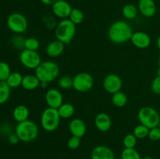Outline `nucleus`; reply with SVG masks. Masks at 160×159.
Returning a JSON list of instances; mask_svg holds the SVG:
<instances>
[{
	"label": "nucleus",
	"instance_id": "2",
	"mask_svg": "<svg viewBox=\"0 0 160 159\" xmlns=\"http://www.w3.org/2000/svg\"><path fill=\"white\" fill-rule=\"evenodd\" d=\"M38 126L31 120L18 123L15 129V133L19 137L20 141L30 143L35 140L38 136Z\"/></svg>",
	"mask_w": 160,
	"mask_h": 159
},
{
	"label": "nucleus",
	"instance_id": "6",
	"mask_svg": "<svg viewBox=\"0 0 160 159\" xmlns=\"http://www.w3.org/2000/svg\"><path fill=\"white\" fill-rule=\"evenodd\" d=\"M138 118L141 124L147 126L148 129L158 127L160 123L159 112L149 106H145L140 108L138 113Z\"/></svg>",
	"mask_w": 160,
	"mask_h": 159
},
{
	"label": "nucleus",
	"instance_id": "3",
	"mask_svg": "<svg viewBox=\"0 0 160 159\" xmlns=\"http://www.w3.org/2000/svg\"><path fill=\"white\" fill-rule=\"evenodd\" d=\"M59 67L57 63L52 61H44L35 70V75L40 82L51 83L58 77Z\"/></svg>",
	"mask_w": 160,
	"mask_h": 159
},
{
	"label": "nucleus",
	"instance_id": "33",
	"mask_svg": "<svg viewBox=\"0 0 160 159\" xmlns=\"http://www.w3.org/2000/svg\"><path fill=\"white\" fill-rule=\"evenodd\" d=\"M25 39L20 35H15L12 38V45L17 49H24Z\"/></svg>",
	"mask_w": 160,
	"mask_h": 159
},
{
	"label": "nucleus",
	"instance_id": "22",
	"mask_svg": "<svg viewBox=\"0 0 160 159\" xmlns=\"http://www.w3.org/2000/svg\"><path fill=\"white\" fill-rule=\"evenodd\" d=\"M23 77V76H22L21 73H20L19 72H12L6 82L10 87V88H17V87L21 86Z\"/></svg>",
	"mask_w": 160,
	"mask_h": 159
},
{
	"label": "nucleus",
	"instance_id": "8",
	"mask_svg": "<svg viewBox=\"0 0 160 159\" xmlns=\"http://www.w3.org/2000/svg\"><path fill=\"white\" fill-rule=\"evenodd\" d=\"M93 85L94 78L88 73H78L73 78V88L80 93L88 92L93 87Z\"/></svg>",
	"mask_w": 160,
	"mask_h": 159
},
{
	"label": "nucleus",
	"instance_id": "36",
	"mask_svg": "<svg viewBox=\"0 0 160 159\" xmlns=\"http://www.w3.org/2000/svg\"><path fill=\"white\" fill-rule=\"evenodd\" d=\"M151 89L153 93L160 95V76H157L153 79L151 84Z\"/></svg>",
	"mask_w": 160,
	"mask_h": 159
},
{
	"label": "nucleus",
	"instance_id": "17",
	"mask_svg": "<svg viewBox=\"0 0 160 159\" xmlns=\"http://www.w3.org/2000/svg\"><path fill=\"white\" fill-rule=\"evenodd\" d=\"M95 125L97 129L101 132H107L112 126V120L108 114L101 112L95 117Z\"/></svg>",
	"mask_w": 160,
	"mask_h": 159
},
{
	"label": "nucleus",
	"instance_id": "34",
	"mask_svg": "<svg viewBox=\"0 0 160 159\" xmlns=\"http://www.w3.org/2000/svg\"><path fill=\"white\" fill-rule=\"evenodd\" d=\"M81 143V138L75 136H72L67 141V146L70 150H76L80 147Z\"/></svg>",
	"mask_w": 160,
	"mask_h": 159
},
{
	"label": "nucleus",
	"instance_id": "31",
	"mask_svg": "<svg viewBox=\"0 0 160 159\" xmlns=\"http://www.w3.org/2000/svg\"><path fill=\"white\" fill-rule=\"evenodd\" d=\"M59 87L63 90H68L73 87V78L70 76H62L58 80Z\"/></svg>",
	"mask_w": 160,
	"mask_h": 159
},
{
	"label": "nucleus",
	"instance_id": "39",
	"mask_svg": "<svg viewBox=\"0 0 160 159\" xmlns=\"http://www.w3.org/2000/svg\"><path fill=\"white\" fill-rule=\"evenodd\" d=\"M156 45H157V48H159V50L160 51V36L158 37L157 41H156Z\"/></svg>",
	"mask_w": 160,
	"mask_h": 159
},
{
	"label": "nucleus",
	"instance_id": "26",
	"mask_svg": "<svg viewBox=\"0 0 160 159\" xmlns=\"http://www.w3.org/2000/svg\"><path fill=\"white\" fill-rule=\"evenodd\" d=\"M84 19V16L82 11L81 9H78V8H73L70 14V17H69V20L72 23H74L75 25H78L82 23Z\"/></svg>",
	"mask_w": 160,
	"mask_h": 159
},
{
	"label": "nucleus",
	"instance_id": "28",
	"mask_svg": "<svg viewBox=\"0 0 160 159\" xmlns=\"http://www.w3.org/2000/svg\"><path fill=\"white\" fill-rule=\"evenodd\" d=\"M149 130L150 129H148L147 126L140 124L134 128L133 134L137 137V139H145L148 137Z\"/></svg>",
	"mask_w": 160,
	"mask_h": 159
},
{
	"label": "nucleus",
	"instance_id": "23",
	"mask_svg": "<svg viewBox=\"0 0 160 159\" xmlns=\"http://www.w3.org/2000/svg\"><path fill=\"white\" fill-rule=\"evenodd\" d=\"M138 13V9L133 4H127L122 9V14L128 20H134Z\"/></svg>",
	"mask_w": 160,
	"mask_h": 159
},
{
	"label": "nucleus",
	"instance_id": "37",
	"mask_svg": "<svg viewBox=\"0 0 160 159\" xmlns=\"http://www.w3.org/2000/svg\"><path fill=\"white\" fill-rule=\"evenodd\" d=\"M8 140H9V142L11 144H17L20 141V139H19V137H17V135L16 133L9 135Z\"/></svg>",
	"mask_w": 160,
	"mask_h": 159
},
{
	"label": "nucleus",
	"instance_id": "27",
	"mask_svg": "<svg viewBox=\"0 0 160 159\" xmlns=\"http://www.w3.org/2000/svg\"><path fill=\"white\" fill-rule=\"evenodd\" d=\"M121 159H142V157L134 148H124L121 153Z\"/></svg>",
	"mask_w": 160,
	"mask_h": 159
},
{
	"label": "nucleus",
	"instance_id": "1",
	"mask_svg": "<svg viewBox=\"0 0 160 159\" xmlns=\"http://www.w3.org/2000/svg\"><path fill=\"white\" fill-rule=\"evenodd\" d=\"M133 31L131 25L123 20H117L110 25L108 31V37L111 42L117 45L126 43L132 37Z\"/></svg>",
	"mask_w": 160,
	"mask_h": 159
},
{
	"label": "nucleus",
	"instance_id": "35",
	"mask_svg": "<svg viewBox=\"0 0 160 159\" xmlns=\"http://www.w3.org/2000/svg\"><path fill=\"white\" fill-rule=\"evenodd\" d=\"M148 138L152 141H158L160 140V129L159 127H155L150 129L149 133L148 136Z\"/></svg>",
	"mask_w": 160,
	"mask_h": 159
},
{
	"label": "nucleus",
	"instance_id": "9",
	"mask_svg": "<svg viewBox=\"0 0 160 159\" xmlns=\"http://www.w3.org/2000/svg\"><path fill=\"white\" fill-rule=\"evenodd\" d=\"M19 59L22 65L29 70H36L42 63V59L37 51H31L28 49L22 50Z\"/></svg>",
	"mask_w": 160,
	"mask_h": 159
},
{
	"label": "nucleus",
	"instance_id": "30",
	"mask_svg": "<svg viewBox=\"0 0 160 159\" xmlns=\"http://www.w3.org/2000/svg\"><path fill=\"white\" fill-rule=\"evenodd\" d=\"M40 46L39 41L35 37H28L25 39L24 49L31 50V51H37Z\"/></svg>",
	"mask_w": 160,
	"mask_h": 159
},
{
	"label": "nucleus",
	"instance_id": "13",
	"mask_svg": "<svg viewBox=\"0 0 160 159\" xmlns=\"http://www.w3.org/2000/svg\"><path fill=\"white\" fill-rule=\"evenodd\" d=\"M133 45L138 48L145 49L151 45V37L147 33L143 31H137L133 33L131 39Z\"/></svg>",
	"mask_w": 160,
	"mask_h": 159
},
{
	"label": "nucleus",
	"instance_id": "11",
	"mask_svg": "<svg viewBox=\"0 0 160 159\" xmlns=\"http://www.w3.org/2000/svg\"><path fill=\"white\" fill-rule=\"evenodd\" d=\"M72 9L73 8L71 7L70 3L66 0H58L52 6V11L53 14L58 18H60L62 20L67 19L70 17Z\"/></svg>",
	"mask_w": 160,
	"mask_h": 159
},
{
	"label": "nucleus",
	"instance_id": "14",
	"mask_svg": "<svg viewBox=\"0 0 160 159\" xmlns=\"http://www.w3.org/2000/svg\"><path fill=\"white\" fill-rule=\"evenodd\" d=\"M138 9L144 17L148 18L152 17L157 10L154 0H139Z\"/></svg>",
	"mask_w": 160,
	"mask_h": 159
},
{
	"label": "nucleus",
	"instance_id": "16",
	"mask_svg": "<svg viewBox=\"0 0 160 159\" xmlns=\"http://www.w3.org/2000/svg\"><path fill=\"white\" fill-rule=\"evenodd\" d=\"M69 129L72 136L78 137L80 138L84 137L86 133L87 127L86 124L82 119L78 118H75L70 121L69 124Z\"/></svg>",
	"mask_w": 160,
	"mask_h": 159
},
{
	"label": "nucleus",
	"instance_id": "38",
	"mask_svg": "<svg viewBox=\"0 0 160 159\" xmlns=\"http://www.w3.org/2000/svg\"><path fill=\"white\" fill-rule=\"evenodd\" d=\"M58 0H41L42 3L44 5H46V6H52L55 2H56Z\"/></svg>",
	"mask_w": 160,
	"mask_h": 159
},
{
	"label": "nucleus",
	"instance_id": "4",
	"mask_svg": "<svg viewBox=\"0 0 160 159\" xmlns=\"http://www.w3.org/2000/svg\"><path fill=\"white\" fill-rule=\"evenodd\" d=\"M76 34V25L68 18L61 20L56 26L55 35L56 39L65 45L70 44Z\"/></svg>",
	"mask_w": 160,
	"mask_h": 159
},
{
	"label": "nucleus",
	"instance_id": "19",
	"mask_svg": "<svg viewBox=\"0 0 160 159\" xmlns=\"http://www.w3.org/2000/svg\"><path fill=\"white\" fill-rule=\"evenodd\" d=\"M40 80H39V79L37 77L36 75L28 74L23 77L21 86L25 90H33L40 87Z\"/></svg>",
	"mask_w": 160,
	"mask_h": 159
},
{
	"label": "nucleus",
	"instance_id": "20",
	"mask_svg": "<svg viewBox=\"0 0 160 159\" xmlns=\"http://www.w3.org/2000/svg\"><path fill=\"white\" fill-rule=\"evenodd\" d=\"M29 114V109L27 106L23 104H19L13 109L12 116L15 121H17V123H21L28 119Z\"/></svg>",
	"mask_w": 160,
	"mask_h": 159
},
{
	"label": "nucleus",
	"instance_id": "32",
	"mask_svg": "<svg viewBox=\"0 0 160 159\" xmlns=\"http://www.w3.org/2000/svg\"><path fill=\"white\" fill-rule=\"evenodd\" d=\"M137 137L133 133L128 134L123 140V146L125 148H134L137 144Z\"/></svg>",
	"mask_w": 160,
	"mask_h": 159
},
{
	"label": "nucleus",
	"instance_id": "43",
	"mask_svg": "<svg viewBox=\"0 0 160 159\" xmlns=\"http://www.w3.org/2000/svg\"><path fill=\"white\" fill-rule=\"evenodd\" d=\"M158 127L159 128V129H160V123H159V126H158Z\"/></svg>",
	"mask_w": 160,
	"mask_h": 159
},
{
	"label": "nucleus",
	"instance_id": "40",
	"mask_svg": "<svg viewBox=\"0 0 160 159\" xmlns=\"http://www.w3.org/2000/svg\"><path fill=\"white\" fill-rule=\"evenodd\" d=\"M156 73H157V76H160V67L157 69V70H156Z\"/></svg>",
	"mask_w": 160,
	"mask_h": 159
},
{
	"label": "nucleus",
	"instance_id": "41",
	"mask_svg": "<svg viewBox=\"0 0 160 159\" xmlns=\"http://www.w3.org/2000/svg\"><path fill=\"white\" fill-rule=\"evenodd\" d=\"M142 159H153V158L152 157H150V156H145V157H144Z\"/></svg>",
	"mask_w": 160,
	"mask_h": 159
},
{
	"label": "nucleus",
	"instance_id": "25",
	"mask_svg": "<svg viewBox=\"0 0 160 159\" xmlns=\"http://www.w3.org/2000/svg\"><path fill=\"white\" fill-rule=\"evenodd\" d=\"M112 102L114 106L117 108L124 107L128 102V97L121 91L113 94L112 97Z\"/></svg>",
	"mask_w": 160,
	"mask_h": 159
},
{
	"label": "nucleus",
	"instance_id": "29",
	"mask_svg": "<svg viewBox=\"0 0 160 159\" xmlns=\"http://www.w3.org/2000/svg\"><path fill=\"white\" fill-rule=\"evenodd\" d=\"M12 73L10 66L6 62H0V81H6L10 73Z\"/></svg>",
	"mask_w": 160,
	"mask_h": 159
},
{
	"label": "nucleus",
	"instance_id": "42",
	"mask_svg": "<svg viewBox=\"0 0 160 159\" xmlns=\"http://www.w3.org/2000/svg\"><path fill=\"white\" fill-rule=\"evenodd\" d=\"M158 63H159V67H160V56L159 58V60H158Z\"/></svg>",
	"mask_w": 160,
	"mask_h": 159
},
{
	"label": "nucleus",
	"instance_id": "10",
	"mask_svg": "<svg viewBox=\"0 0 160 159\" xmlns=\"http://www.w3.org/2000/svg\"><path fill=\"white\" fill-rule=\"evenodd\" d=\"M102 85L106 92L113 94L117 92L120 91L123 85L122 80L118 75L111 73L107 75L103 80Z\"/></svg>",
	"mask_w": 160,
	"mask_h": 159
},
{
	"label": "nucleus",
	"instance_id": "24",
	"mask_svg": "<svg viewBox=\"0 0 160 159\" xmlns=\"http://www.w3.org/2000/svg\"><path fill=\"white\" fill-rule=\"evenodd\" d=\"M11 88L6 81H0V104H3L9 99Z\"/></svg>",
	"mask_w": 160,
	"mask_h": 159
},
{
	"label": "nucleus",
	"instance_id": "5",
	"mask_svg": "<svg viewBox=\"0 0 160 159\" xmlns=\"http://www.w3.org/2000/svg\"><path fill=\"white\" fill-rule=\"evenodd\" d=\"M61 117L58 109L48 107L42 112L41 115V125L47 132H54L58 129Z\"/></svg>",
	"mask_w": 160,
	"mask_h": 159
},
{
	"label": "nucleus",
	"instance_id": "15",
	"mask_svg": "<svg viewBox=\"0 0 160 159\" xmlns=\"http://www.w3.org/2000/svg\"><path fill=\"white\" fill-rule=\"evenodd\" d=\"M92 159H115V154L111 148L99 145L93 148L91 153Z\"/></svg>",
	"mask_w": 160,
	"mask_h": 159
},
{
	"label": "nucleus",
	"instance_id": "18",
	"mask_svg": "<svg viewBox=\"0 0 160 159\" xmlns=\"http://www.w3.org/2000/svg\"><path fill=\"white\" fill-rule=\"evenodd\" d=\"M64 49H65V44L56 39L47 45L45 51L49 57L56 58L60 56L63 53Z\"/></svg>",
	"mask_w": 160,
	"mask_h": 159
},
{
	"label": "nucleus",
	"instance_id": "12",
	"mask_svg": "<svg viewBox=\"0 0 160 159\" xmlns=\"http://www.w3.org/2000/svg\"><path fill=\"white\" fill-rule=\"evenodd\" d=\"M45 101L48 107L58 109L63 104V97L62 93L56 88H51L45 94Z\"/></svg>",
	"mask_w": 160,
	"mask_h": 159
},
{
	"label": "nucleus",
	"instance_id": "21",
	"mask_svg": "<svg viewBox=\"0 0 160 159\" xmlns=\"http://www.w3.org/2000/svg\"><path fill=\"white\" fill-rule=\"evenodd\" d=\"M58 112H59V115H60L61 118H70L74 115L75 112V108L70 103H63L60 107L58 108Z\"/></svg>",
	"mask_w": 160,
	"mask_h": 159
},
{
	"label": "nucleus",
	"instance_id": "7",
	"mask_svg": "<svg viewBox=\"0 0 160 159\" xmlns=\"http://www.w3.org/2000/svg\"><path fill=\"white\" fill-rule=\"evenodd\" d=\"M7 26L12 32L17 34H23L28 29V20L22 13L13 12L7 18Z\"/></svg>",
	"mask_w": 160,
	"mask_h": 159
}]
</instances>
